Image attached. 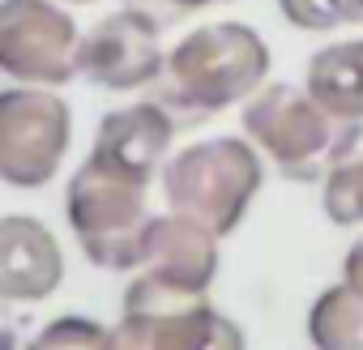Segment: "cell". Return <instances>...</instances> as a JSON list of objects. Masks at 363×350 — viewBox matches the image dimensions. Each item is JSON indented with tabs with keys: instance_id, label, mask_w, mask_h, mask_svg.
<instances>
[{
	"instance_id": "6da1fadb",
	"label": "cell",
	"mask_w": 363,
	"mask_h": 350,
	"mask_svg": "<svg viewBox=\"0 0 363 350\" xmlns=\"http://www.w3.org/2000/svg\"><path fill=\"white\" fill-rule=\"evenodd\" d=\"M269 77V47L244 22H210L184 35L162 73L158 103L175 115L179 128L201 124L240 98H252Z\"/></svg>"
},
{
	"instance_id": "7a4b0ae2",
	"label": "cell",
	"mask_w": 363,
	"mask_h": 350,
	"mask_svg": "<svg viewBox=\"0 0 363 350\" xmlns=\"http://www.w3.org/2000/svg\"><path fill=\"white\" fill-rule=\"evenodd\" d=\"M244 132L295 184L329 180V171L363 145V120L329 111L308 86H261L244 107Z\"/></svg>"
},
{
	"instance_id": "3957f363",
	"label": "cell",
	"mask_w": 363,
	"mask_h": 350,
	"mask_svg": "<svg viewBox=\"0 0 363 350\" xmlns=\"http://www.w3.org/2000/svg\"><path fill=\"white\" fill-rule=\"evenodd\" d=\"M145 188H150L145 180L111 171L99 158H86L73 171L65 214L90 265L128 273L145 261V227H150Z\"/></svg>"
},
{
	"instance_id": "277c9868",
	"label": "cell",
	"mask_w": 363,
	"mask_h": 350,
	"mask_svg": "<svg viewBox=\"0 0 363 350\" xmlns=\"http://www.w3.org/2000/svg\"><path fill=\"white\" fill-rule=\"evenodd\" d=\"M261 158L240 137H210L197 145H184L162 166V193L175 214H184L201 227H210L218 239L231 235L257 188H261Z\"/></svg>"
},
{
	"instance_id": "5b68a950",
	"label": "cell",
	"mask_w": 363,
	"mask_h": 350,
	"mask_svg": "<svg viewBox=\"0 0 363 350\" xmlns=\"http://www.w3.org/2000/svg\"><path fill=\"white\" fill-rule=\"evenodd\" d=\"M124 350H240L244 329L231 324L206 290L171 286L141 273L124 290V316L116 329Z\"/></svg>"
},
{
	"instance_id": "8992f818",
	"label": "cell",
	"mask_w": 363,
	"mask_h": 350,
	"mask_svg": "<svg viewBox=\"0 0 363 350\" xmlns=\"http://www.w3.org/2000/svg\"><path fill=\"white\" fill-rule=\"evenodd\" d=\"M73 137L69 103L43 86H13L0 94V175L13 188H43L65 162Z\"/></svg>"
},
{
	"instance_id": "52a82bcc",
	"label": "cell",
	"mask_w": 363,
	"mask_h": 350,
	"mask_svg": "<svg viewBox=\"0 0 363 350\" xmlns=\"http://www.w3.org/2000/svg\"><path fill=\"white\" fill-rule=\"evenodd\" d=\"M77 26L52 0L0 5V69L26 86H65L77 73Z\"/></svg>"
},
{
	"instance_id": "ba28073f",
	"label": "cell",
	"mask_w": 363,
	"mask_h": 350,
	"mask_svg": "<svg viewBox=\"0 0 363 350\" xmlns=\"http://www.w3.org/2000/svg\"><path fill=\"white\" fill-rule=\"evenodd\" d=\"M77 73L99 86V90H141L154 86L167 73V52H162V26L141 13V9H120L90 26L77 47Z\"/></svg>"
},
{
	"instance_id": "9c48e42d",
	"label": "cell",
	"mask_w": 363,
	"mask_h": 350,
	"mask_svg": "<svg viewBox=\"0 0 363 350\" xmlns=\"http://www.w3.org/2000/svg\"><path fill=\"white\" fill-rule=\"evenodd\" d=\"M175 115L154 98V103H133V107H116L99 120L94 128V149L90 158L107 162L111 171H124L133 180H154L171 137H175Z\"/></svg>"
},
{
	"instance_id": "30bf717a",
	"label": "cell",
	"mask_w": 363,
	"mask_h": 350,
	"mask_svg": "<svg viewBox=\"0 0 363 350\" xmlns=\"http://www.w3.org/2000/svg\"><path fill=\"white\" fill-rule=\"evenodd\" d=\"M65 278V256L56 235L26 214H9L0 222V299L5 303H39Z\"/></svg>"
},
{
	"instance_id": "8fae6325",
	"label": "cell",
	"mask_w": 363,
	"mask_h": 350,
	"mask_svg": "<svg viewBox=\"0 0 363 350\" xmlns=\"http://www.w3.org/2000/svg\"><path fill=\"white\" fill-rule=\"evenodd\" d=\"M141 273H154L184 290H210L218 273V235L175 210L167 218H150Z\"/></svg>"
},
{
	"instance_id": "7c38bea8",
	"label": "cell",
	"mask_w": 363,
	"mask_h": 350,
	"mask_svg": "<svg viewBox=\"0 0 363 350\" xmlns=\"http://www.w3.org/2000/svg\"><path fill=\"white\" fill-rule=\"evenodd\" d=\"M329 111L363 120V39L320 47L308 60V81H303Z\"/></svg>"
},
{
	"instance_id": "4fadbf2b",
	"label": "cell",
	"mask_w": 363,
	"mask_h": 350,
	"mask_svg": "<svg viewBox=\"0 0 363 350\" xmlns=\"http://www.w3.org/2000/svg\"><path fill=\"white\" fill-rule=\"evenodd\" d=\"M308 337L320 350H363V290L346 278L329 286L308 312Z\"/></svg>"
},
{
	"instance_id": "5bb4252c",
	"label": "cell",
	"mask_w": 363,
	"mask_h": 350,
	"mask_svg": "<svg viewBox=\"0 0 363 350\" xmlns=\"http://www.w3.org/2000/svg\"><path fill=\"white\" fill-rule=\"evenodd\" d=\"M320 201H325L329 222H337V227H359L363 222V145L329 171Z\"/></svg>"
},
{
	"instance_id": "9a60e30c",
	"label": "cell",
	"mask_w": 363,
	"mask_h": 350,
	"mask_svg": "<svg viewBox=\"0 0 363 350\" xmlns=\"http://www.w3.org/2000/svg\"><path fill=\"white\" fill-rule=\"evenodd\" d=\"M291 26L325 35L337 26H363V0H278Z\"/></svg>"
},
{
	"instance_id": "2e32d148",
	"label": "cell",
	"mask_w": 363,
	"mask_h": 350,
	"mask_svg": "<svg viewBox=\"0 0 363 350\" xmlns=\"http://www.w3.org/2000/svg\"><path fill=\"white\" fill-rule=\"evenodd\" d=\"M35 346L39 350H107V346H120V337L116 329H103L90 316H60L35 337Z\"/></svg>"
},
{
	"instance_id": "e0dca14e",
	"label": "cell",
	"mask_w": 363,
	"mask_h": 350,
	"mask_svg": "<svg viewBox=\"0 0 363 350\" xmlns=\"http://www.w3.org/2000/svg\"><path fill=\"white\" fill-rule=\"evenodd\" d=\"M124 5L150 13L158 26H171V22L189 18V13H197V9H206V5H227V0H124Z\"/></svg>"
},
{
	"instance_id": "ac0fdd59",
	"label": "cell",
	"mask_w": 363,
	"mask_h": 350,
	"mask_svg": "<svg viewBox=\"0 0 363 350\" xmlns=\"http://www.w3.org/2000/svg\"><path fill=\"white\" fill-rule=\"evenodd\" d=\"M342 278L363 290V235L350 244V252H346V261H342Z\"/></svg>"
},
{
	"instance_id": "d6986e66",
	"label": "cell",
	"mask_w": 363,
	"mask_h": 350,
	"mask_svg": "<svg viewBox=\"0 0 363 350\" xmlns=\"http://www.w3.org/2000/svg\"><path fill=\"white\" fill-rule=\"evenodd\" d=\"M69 5H99V0H69Z\"/></svg>"
}]
</instances>
